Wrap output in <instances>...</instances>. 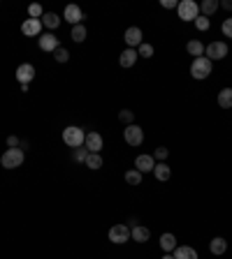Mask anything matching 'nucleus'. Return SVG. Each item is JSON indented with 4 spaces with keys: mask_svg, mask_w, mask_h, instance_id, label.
Instances as JSON below:
<instances>
[{
    "mask_svg": "<svg viewBox=\"0 0 232 259\" xmlns=\"http://www.w3.org/2000/svg\"><path fill=\"white\" fill-rule=\"evenodd\" d=\"M211 70H214V62H211L207 56H200V58H193L190 76H193V79H198V81H202V79L211 76Z\"/></svg>",
    "mask_w": 232,
    "mask_h": 259,
    "instance_id": "1",
    "label": "nucleus"
},
{
    "mask_svg": "<svg viewBox=\"0 0 232 259\" xmlns=\"http://www.w3.org/2000/svg\"><path fill=\"white\" fill-rule=\"evenodd\" d=\"M63 141L70 146V148H82L86 141V132L82 127H77V125H70V127L63 130Z\"/></svg>",
    "mask_w": 232,
    "mask_h": 259,
    "instance_id": "2",
    "label": "nucleus"
},
{
    "mask_svg": "<svg viewBox=\"0 0 232 259\" xmlns=\"http://www.w3.org/2000/svg\"><path fill=\"white\" fill-rule=\"evenodd\" d=\"M23 160H26V155H23L21 148H7L2 153V157H0V165L5 169H17V167L23 165Z\"/></svg>",
    "mask_w": 232,
    "mask_h": 259,
    "instance_id": "3",
    "label": "nucleus"
},
{
    "mask_svg": "<svg viewBox=\"0 0 232 259\" xmlns=\"http://www.w3.org/2000/svg\"><path fill=\"white\" fill-rule=\"evenodd\" d=\"M177 12H179L181 21H195L198 16H200V5H198V2H193V0H181L179 7H177Z\"/></svg>",
    "mask_w": 232,
    "mask_h": 259,
    "instance_id": "4",
    "label": "nucleus"
},
{
    "mask_svg": "<svg viewBox=\"0 0 232 259\" xmlns=\"http://www.w3.org/2000/svg\"><path fill=\"white\" fill-rule=\"evenodd\" d=\"M123 139H126L128 146H133V148H137V146H142V141H144V130L139 127V125H126V130H123Z\"/></svg>",
    "mask_w": 232,
    "mask_h": 259,
    "instance_id": "5",
    "label": "nucleus"
},
{
    "mask_svg": "<svg viewBox=\"0 0 232 259\" xmlns=\"http://www.w3.org/2000/svg\"><path fill=\"white\" fill-rule=\"evenodd\" d=\"M204 53L211 62L214 61H223L228 56V44L225 42H209V46H204Z\"/></svg>",
    "mask_w": 232,
    "mask_h": 259,
    "instance_id": "6",
    "label": "nucleus"
},
{
    "mask_svg": "<svg viewBox=\"0 0 232 259\" xmlns=\"http://www.w3.org/2000/svg\"><path fill=\"white\" fill-rule=\"evenodd\" d=\"M109 241L116 243V245H123L130 241V227L128 225H114L109 229Z\"/></svg>",
    "mask_w": 232,
    "mask_h": 259,
    "instance_id": "7",
    "label": "nucleus"
},
{
    "mask_svg": "<svg viewBox=\"0 0 232 259\" xmlns=\"http://www.w3.org/2000/svg\"><path fill=\"white\" fill-rule=\"evenodd\" d=\"M102 146H105V141H102V137L98 135V132H86L84 148L88 151V153H100V151H102Z\"/></svg>",
    "mask_w": 232,
    "mask_h": 259,
    "instance_id": "8",
    "label": "nucleus"
},
{
    "mask_svg": "<svg viewBox=\"0 0 232 259\" xmlns=\"http://www.w3.org/2000/svg\"><path fill=\"white\" fill-rule=\"evenodd\" d=\"M21 32L26 37H37L42 32V19H26L21 23Z\"/></svg>",
    "mask_w": 232,
    "mask_h": 259,
    "instance_id": "9",
    "label": "nucleus"
},
{
    "mask_svg": "<svg viewBox=\"0 0 232 259\" xmlns=\"http://www.w3.org/2000/svg\"><path fill=\"white\" fill-rule=\"evenodd\" d=\"M126 44L128 49H135V46H139L142 42H144V32H142V28H137V26H133V28H128L126 30Z\"/></svg>",
    "mask_w": 232,
    "mask_h": 259,
    "instance_id": "10",
    "label": "nucleus"
},
{
    "mask_svg": "<svg viewBox=\"0 0 232 259\" xmlns=\"http://www.w3.org/2000/svg\"><path fill=\"white\" fill-rule=\"evenodd\" d=\"M63 19L67 21V23H72V26H79L82 19H84V12H82L79 5H67L63 12Z\"/></svg>",
    "mask_w": 232,
    "mask_h": 259,
    "instance_id": "11",
    "label": "nucleus"
},
{
    "mask_svg": "<svg viewBox=\"0 0 232 259\" xmlns=\"http://www.w3.org/2000/svg\"><path fill=\"white\" fill-rule=\"evenodd\" d=\"M58 46H61V42H58V37H56L53 32H44L42 37H40V49H42V51L53 53Z\"/></svg>",
    "mask_w": 232,
    "mask_h": 259,
    "instance_id": "12",
    "label": "nucleus"
},
{
    "mask_svg": "<svg viewBox=\"0 0 232 259\" xmlns=\"http://www.w3.org/2000/svg\"><path fill=\"white\" fill-rule=\"evenodd\" d=\"M17 79H19V83H31L33 79H35V67H33L31 62L19 65V67H17Z\"/></svg>",
    "mask_w": 232,
    "mask_h": 259,
    "instance_id": "13",
    "label": "nucleus"
},
{
    "mask_svg": "<svg viewBox=\"0 0 232 259\" xmlns=\"http://www.w3.org/2000/svg\"><path fill=\"white\" fill-rule=\"evenodd\" d=\"M149 236H151L149 227H142V225H133L130 227V239H135V243H147Z\"/></svg>",
    "mask_w": 232,
    "mask_h": 259,
    "instance_id": "14",
    "label": "nucleus"
},
{
    "mask_svg": "<svg viewBox=\"0 0 232 259\" xmlns=\"http://www.w3.org/2000/svg\"><path fill=\"white\" fill-rule=\"evenodd\" d=\"M135 167H137V171H153V167H156V160H153V155H137V160H135Z\"/></svg>",
    "mask_w": 232,
    "mask_h": 259,
    "instance_id": "15",
    "label": "nucleus"
},
{
    "mask_svg": "<svg viewBox=\"0 0 232 259\" xmlns=\"http://www.w3.org/2000/svg\"><path fill=\"white\" fill-rule=\"evenodd\" d=\"M137 49H126V51L118 56V62H121V67H133L135 61H137Z\"/></svg>",
    "mask_w": 232,
    "mask_h": 259,
    "instance_id": "16",
    "label": "nucleus"
},
{
    "mask_svg": "<svg viewBox=\"0 0 232 259\" xmlns=\"http://www.w3.org/2000/svg\"><path fill=\"white\" fill-rule=\"evenodd\" d=\"M172 257L174 259H198V252H195V248H190V245H177Z\"/></svg>",
    "mask_w": 232,
    "mask_h": 259,
    "instance_id": "17",
    "label": "nucleus"
},
{
    "mask_svg": "<svg viewBox=\"0 0 232 259\" xmlns=\"http://www.w3.org/2000/svg\"><path fill=\"white\" fill-rule=\"evenodd\" d=\"M153 176L158 178L160 183H165V181L172 176V169H169L165 162H156V167H153Z\"/></svg>",
    "mask_w": 232,
    "mask_h": 259,
    "instance_id": "18",
    "label": "nucleus"
},
{
    "mask_svg": "<svg viewBox=\"0 0 232 259\" xmlns=\"http://www.w3.org/2000/svg\"><path fill=\"white\" fill-rule=\"evenodd\" d=\"M209 250H211V255H216V257H218V255H223V252L228 250V241L221 239V236H216V239L209 243Z\"/></svg>",
    "mask_w": 232,
    "mask_h": 259,
    "instance_id": "19",
    "label": "nucleus"
},
{
    "mask_svg": "<svg viewBox=\"0 0 232 259\" xmlns=\"http://www.w3.org/2000/svg\"><path fill=\"white\" fill-rule=\"evenodd\" d=\"M160 248L165 250V252L177 250V236H174V234H163V236H160Z\"/></svg>",
    "mask_w": 232,
    "mask_h": 259,
    "instance_id": "20",
    "label": "nucleus"
},
{
    "mask_svg": "<svg viewBox=\"0 0 232 259\" xmlns=\"http://www.w3.org/2000/svg\"><path fill=\"white\" fill-rule=\"evenodd\" d=\"M186 51H188L190 56H195V58H200V56H204V44H202L200 40H190L188 44H186Z\"/></svg>",
    "mask_w": 232,
    "mask_h": 259,
    "instance_id": "21",
    "label": "nucleus"
},
{
    "mask_svg": "<svg viewBox=\"0 0 232 259\" xmlns=\"http://www.w3.org/2000/svg\"><path fill=\"white\" fill-rule=\"evenodd\" d=\"M218 107L221 109H232V88H223L218 93Z\"/></svg>",
    "mask_w": 232,
    "mask_h": 259,
    "instance_id": "22",
    "label": "nucleus"
},
{
    "mask_svg": "<svg viewBox=\"0 0 232 259\" xmlns=\"http://www.w3.org/2000/svg\"><path fill=\"white\" fill-rule=\"evenodd\" d=\"M218 7H221V2H218V0H204V2L200 5V12H202V16H211Z\"/></svg>",
    "mask_w": 232,
    "mask_h": 259,
    "instance_id": "23",
    "label": "nucleus"
},
{
    "mask_svg": "<svg viewBox=\"0 0 232 259\" xmlns=\"http://www.w3.org/2000/svg\"><path fill=\"white\" fill-rule=\"evenodd\" d=\"M58 23H61V19H58V14H53V12H44V16H42V26H47L49 30H53V28H58Z\"/></svg>",
    "mask_w": 232,
    "mask_h": 259,
    "instance_id": "24",
    "label": "nucleus"
},
{
    "mask_svg": "<svg viewBox=\"0 0 232 259\" xmlns=\"http://www.w3.org/2000/svg\"><path fill=\"white\" fill-rule=\"evenodd\" d=\"M84 165L88 167V169H100V167H102V155H100V153H88Z\"/></svg>",
    "mask_w": 232,
    "mask_h": 259,
    "instance_id": "25",
    "label": "nucleus"
},
{
    "mask_svg": "<svg viewBox=\"0 0 232 259\" xmlns=\"http://www.w3.org/2000/svg\"><path fill=\"white\" fill-rule=\"evenodd\" d=\"M126 183L128 185H142V171H137V169L126 171Z\"/></svg>",
    "mask_w": 232,
    "mask_h": 259,
    "instance_id": "26",
    "label": "nucleus"
},
{
    "mask_svg": "<svg viewBox=\"0 0 232 259\" xmlns=\"http://www.w3.org/2000/svg\"><path fill=\"white\" fill-rule=\"evenodd\" d=\"M86 35H88V32H86V26H82V23H79V26H72V35H70V37H72L77 44H79V42H84Z\"/></svg>",
    "mask_w": 232,
    "mask_h": 259,
    "instance_id": "27",
    "label": "nucleus"
},
{
    "mask_svg": "<svg viewBox=\"0 0 232 259\" xmlns=\"http://www.w3.org/2000/svg\"><path fill=\"white\" fill-rule=\"evenodd\" d=\"M53 58H56V62H67L70 61V51H67L65 46H58V49L53 51Z\"/></svg>",
    "mask_w": 232,
    "mask_h": 259,
    "instance_id": "28",
    "label": "nucleus"
},
{
    "mask_svg": "<svg viewBox=\"0 0 232 259\" xmlns=\"http://www.w3.org/2000/svg\"><path fill=\"white\" fill-rule=\"evenodd\" d=\"M137 56H142V58H151V56H153V46L147 44V42H142V44L137 46Z\"/></svg>",
    "mask_w": 232,
    "mask_h": 259,
    "instance_id": "29",
    "label": "nucleus"
},
{
    "mask_svg": "<svg viewBox=\"0 0 232 259\" xmlns=\"http://www.w3.org/2000/svg\"><path fill=\"white\" fill-rule=\"evenodd\" d=\"M118 121L123 125H133V121H135V114L130 111V109H123V111H118Z\"/></svg>",
    "mask_w": 232,
    "mask_h": 259,
    "instance_id": "30",
    "label": "nucleus"
},
{
    "mask_svg": "<svg viewBox=\"0 0 232 259\" xmlns=\"http://www.w3.org/2000/svg\"><path fill=\"white\" fill-rule=\"evenodd\" d=\"M209 26H211V19L209 16H198V19H195V28H198V30H209Z\"/></svg>",
    "mask_w": 232,
    "mask_h": 259,
    "instance_id": "31",
    "label": "nucleus"
},
{
    "mask_svg": "<svg viewBox=\"0 0 232 259\" xmlns=\"http://www.w3.org/2000/svg\"><path fill=\"white\" fill-rule=\"evenodd\" d=\"M28 14H31V19H42V16H44L42 5H37V2H33L31 7H28Z\"/></svg>",
    "mask_w": 232,
    "mask_h": 259,
    "instance_id": "32",
    "label": "nucleus"
},
{
    "mask_svg": "<svg viewBox=\"0 0 232 259\" xmlns=\"http://www.w3.org/2000/svg\"><path fill=\"white\" fill-rule=\"evenodd\" d=\"M72 157H74V162H86V157H88V151H86L84 146H82V148H74Z\"/></svg>",
    "mask_w": 232,
    "mask_h": 259,
    "instance_id": "33",
    "label": "nucleus"
},
{
    "mask_svg": "<svg viewBox=\"0 0 232 259\" xmlns=\"http://www.w3.org/2000/svg\"><path fill=\"white\" fill-rule=\"evenodd\" d=\"M167 155H169L167 148H165V146H158V148H156V153H153V160H158V162H165V160H167Z\"/></svg>",
    "mask_w": 232,
    "mask_h": 259,
    "instance_id": "34",
    "label": "nucleus"
},
{
    "mask_svg": "<svg viewBox=\"0 0 232 259\" xmlns=\"http://www.w3.org/2000/svg\"><path fill=\"white\" fill-rule=\"evenodd\" d=\"M221 30H223V35H225V37H230V40H232V16H228V19L223 21Z\"/></svg>",
    "mask_w": 232,
    "mask_h": 259,
    "instance_id": "35",
    "label": "nucleus"
},
{
    "mask_svg": "<svg viewBox=\"0 0 232 259\" xmlns=\"http://www.w3.org/2000/svg\"><path fill=\"white\" fill-rule=\"evenodd\" d=\"M7 146H10V148H19V146H21V141H19V137L10 135V137H7Z\"/></svg>",
    "mask_w": 232,
    "mask_h": 259,
    "instance_id": "36",
    "label": "nucleus"
},
{
    "mask_svg": "<svg viewBox=\"0 0 232 259\" xmlns=\"http://www.w3.org/2000/svg\"><path fill=\"white\" fill-rule=\"evenodd\" d=\"M160 5H163L165 10H177V7H179V2H177V0H163Z\"/></svg>",
    "mask_w": 232,
    "mask_h": 259,
    "instance_id": "37",
    "label": "nucleus"
},
{
    "mask_svg": "<svg viewBox=\"0 0 232 259\" xmlns=\"http://www.w3.org/2000/svg\"><path fill=\"white\" fill-rule=\"evenodd\" d=\"M221 7H225V10H232V0H223Z\"/></svg>",
    "mask_w": 232,
    "mask_h": 259,
    "instance_id": "38",
    "label": "nucleus"
},
{
    "mask_svg": "<svg viewBox=\"0 0 232 259\" xmlns=\"http://www.w3.org/2000/svg\"><path fill=\"white\" fill-rule=\"evenodd\" d=\"M163 259H174V257H172V255H165V257H163Z\"/></svg>",
    "mask_w": 232,
    "mask_h": 259,
    "instance_id": "39",
    "label": "nucleus"
}]
</instances>
